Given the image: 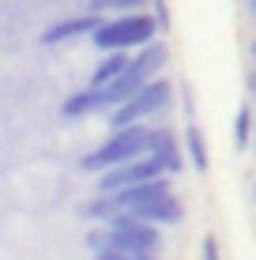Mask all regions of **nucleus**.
Wrapping results in <instances>:
<instances>
[{
  "mask_svg": "<svg viewBox=\"0 0 256 260\" xmlns=\"http://www.w3.org/2000/svg\"><path fill=\"white\" fill-rule=\"evenodd\" d=\"M155 136H158V132L147 128V124H128V128H117L98 151L83 155V162H79V166L91 170V174H98V170L105 174V170H113V166H121V162H132V158H139V155H151Z\"/></svg>",
  "mask_w": 256,
  "mask_h": 260,
  "instance_id": "f257e3e1",
  "label": "nucleus"
},
{
  "mask_svg": "<svg viewBox=\"0 0 256 260\" xmlns=\"http://www.w3.org/2000/svg\"><path fill=\"white\" fill-rule=\"evenodd\" d=\"M162 64H166V46H162V42H147V46L139 49V57L132 60L113 83L102 87V110H117V106L128 102L136 91H143Z\"/></svg>",
  "mask_w": 256,
  "mask_h": 260,
  "instance_id": "f03ea898",
  "label": "nucleus"
},
{
  "mask_svg": "<svg viewBox=\"0 0 256 260\" xmlns=\"http://www.w3.org/2000/svg\"><path fill=\"white\" fill-rule=\"evenodd\" d=\"M158 34V19L147 12H125L117 19L102 23L98 30L91 34V42L98 46L102 53H113V49H143L147 42H155Z\"/></svg>",
  "mask_w": 256,
  "mask_h": 260,
  "instance_id": "7ed1b4c3",
  "label": "nucleus"
},
{
  "mask_svg": "<svg viewBox=\"0 0 256 260\" xmlns=\"http://www.w3.org/2000/svg\"><path fill=\"white\" fill-rule=\"evenodd\" d=\"M166 106H170V83H166V79H151V83H147L143 91H136L128 102H121L117 110H109V128L117 132V128L136 124V121H147V117H155L158 110H166Z\"/></svg>",
  "mask_w": 256,
  "mask_h": 260,
  "instance_id": "20e7f679",
  "label": "nucleus"
},
{
  "mask_svg": "<svg viewBox=\"0 0 256 260\" xmlns=\"http://www.w3.org/2000/svg\"><path fill=\"white\" fill-rule=\"evenodd\" d=\"M162 174H166V162H162L158 155H139V158H132V162H121V166L105 170L102 181H98V192H102V196H109V192L128 189V185L155 181V177H162Z\"/></svg>",
  "mask_w": 256,
  "mask_h": 260,
  "instance_id": "39448f33",
  "label": "nucleus"
},
{
  "mask_svg": "<svg viewBox=\"0 0 256 260\" xmlns=\"http://www.w3.org/2000/svg\"><path fill=\"white\" fill-rule=\"evenodd\" d=\"M102 26V19L94 12H83V15H76V19H60V23H53L42 30V46H60V42H72L79 38V34H94Z\"/></svg>",
  "mask_w": 256,
  "mask_h": 260,
  "instance_id": "423d86ee",
  "label": "nucleus"
},
{
  "mask_svg": "<svg viewBox=\"0 0 256 260\" xmlns=\"http://www.w3.org/2000/svg\"><path fill=\"white\" fill-rule=\"evenodd\" d=\"M102 110V87H87V91H76L60 102V117H83V113Z\"/></svg>",
  "mask_w": 256,
  "mask_h": 260,
  "instance_id": "0eeeda50",
  "label": "nucleus"
},
{
  "mask_svg": "<svg viewBox=\"0 0 256 260\" xmlns=\"http://www.w3.org/2000/svg\"><path fill=\"white\" fill-rule=\"evenodd\" d=\"M128 64H132V60H128V49H113V53H105L102 64L94 68V76H91V87H105V83H113V79H117Z\"/></svg>",
  "mask_w": 256,
  "mask_h": 260,
  "instance_id": "6e6552de",
  "label": "nucleus"
},
{
  "mask_svg": "<svg viewBox=\"0 0 256 260\" xmlns=\"http://www.w3.org/2000/svg\"><path fill=\"white\" fill-rule=\"evenodd\" d=\"M136 215H143L147 222H177L181 219V208L170 200V196H158L151 204H139V208H132Z\"/></svg>",
  "mask_w": 256,
  "mask_h": 260,
  "instance_id": "1a4fd4ad",
  "label": "nucleus"
},
{
  "mask_svg": "<svg viewBox=\"0 0 256 260\" xmlns=\"http://www.w3.org/2000/svg\"><path fill=\"white\" fill-rule=\"evenodd\" d=\"M147 0H87V12L102 15V12H136V8H143Z\"/></svg>",
  "mask_w": 256,
  "mask_h": 260,
  "instance_id": "9d476101",
  "label": "nucleus"
},
{
  "mask_svg": "<svg viewBox=\"0 0 256 260\" xmlns=\"http://www.w3.org/2000/svg\"><path fill=\"white\" fill-rule=\"evenodd\" d=\"M189 151L196 155V166L204 170V166H207V155H204V147H200V132H196V128H189Z\"/></svg>",
  "mask_w": 256,
  "mask_h": 260,
  "instance_id": "9b49d317",
  "label": "nucleus"
},
{
  "mask_svg": "<svg viewBox=\"0 0 256 260\" xmlns=\"http://www.w3.org/2000/svg\"><path fill=\"white\" fill-rule=\"evenodd\" d=\"M234 136H237V143H245V136H249V110H237V121H234Z\"/></svg>",
  "mask_w": 256,
  "mask_h": 260,
  "instance_id": "f8f14e48",
  "label": "nucleus"
},
{
  "mask_svg": "<svg viewBox=\"0 0 256 260\" xmlns=\"http://www.w3.org/2000/svg\"><path fill=\"white\" fill-rule=\"evenodd\" d=\"M200 260H218V241L215 238H204V253H200Z\"/></svg>",
  "mask_w": 256,
  "mask_h": 260,
  "instance_id": "ddd939ff",
  "label": "nucleus"
},
{
  "mask_svg": "<svg viewBox=\"0 0 256 260\" xmlns=\"http://www.w3.org/2000/svg\"><path fill=\"white\" fill-rule=\"evenodd\" d=\"M252 49H256V46H252Z\"/></svg>",
  "mask_w": 256,
  "mask_h": 260,
  "instance_id": "4468645a",
  "label": "nucleus"
}]
</instances>
